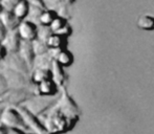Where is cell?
<instances>
[{"instance_id": "cell-1", "label": "cell", "mask_w": 154, "mask_h": 134, "mask_svg": "<svg viewBox=\"0 0 154 134\" xmlns=\"http://www.w3.org/2000/svg\"><path fill=\"white\" fill-rule=\"evenodd\" d=\"M78 120L73 110H64V107L51 110L44 120V127L49 134H62L70 130Z\"/></svg>"}, {"instance_id": "cell-2", "label": "cell", "mask_w": 154, "mask_h": 134, "mask_svg": "<svg viewBox=\"0 0 154 134\" xmlns=\"http://www.w3.org/2000/svg\"><path fill=\"white\" fill-rule=\"evenodd\" d=\"M0 124L8 129H20L25 132L29 131L18 109L14 107H8L2 110L0 115Z\"/></svg>"}, {"instance_id": "cell-3", "label": "cell", "mask_w": 154, "mask_h": 134, "mask_svg": "<svg viewBox=\"0 0 154 134\" xmlns=\"http://www.w3.org/2000/svg\"><path fill=\"white\" fill-rule=\"evenodd\" d=\"M22 117L24 124L26 125L29 131H32L34 134H49L45 129L44 124L39 120V118L32 112L24 107H16Z\"/></svg>"}, {"instance_id": "cell-4", "label": "cell", "mask_w": 154, "mask_h": 134, "mask_svg": "<svg viewBox=\"0 0 154 134\" xmlns=\"http://www.w3.org/2000/svg\"><path fill=\"white\" fill-rule=\"evenodd\" d=\"M17 31L20 36L21 40L24 41H34L37 39L38 33V25L29 20H23L17 27Z\"/></svg>"}, {"instance_id": "cell-5", "label": "cell", "mask_w": 154, "mask_h": 134, "mask_svg": "<svg viewBox=\"0 0 154 134\" xmlns=\"http://www.w3.org/2000/svg\"><path fill=\"white\" fill-rule=\"evenodd\" d=\"M21 41L22 40H21L20 36H19L18 31L15 29V31L8 32L1 43L4 45V47L6 48L8 53H16L19 50Z\"/></svg>"}, {"instance_id": "cell-6", "label": "cell", "mask_w": 154, "mask_h": 134, "mask_svg": "<svg viewBox=\"0 0 154 134\" xmlns=\"http://www.w3.org/2000/svg\"><path fill=\"white\" fill-rule=\"evenodd\" d=\"M18 55L26 63V65L31 68L35 62V58H36V53H35L34 47H32V41H21Z\"/></svg>"}, {"instance_id": "cell-7", "label": "cell", "mask_w": 154, "mask_h": 134, "mask_svg": "<svg viewBox=\"0 0 154 134\" xmlns=\"http://www.w3.org/2000/svg\"><path fill=\"white\" fill-rule=\"evenodd\" d=\"M0 21L2 22V24L4 25V27H5L8 32L17 29L18 25L20 24V22H21V21L15 16L12 11H4V10L2 11V13L0 14Z\"/></svg>"}, {"instance_id": "cell-8", "label": "cell", "mask_w": 154, "mask_h": 134, "mask_svg": "<svg viewBox=\"0 0 154 134\" xmlns=\"http://www.w3.org/2000/svg\"><path fill=\"white\" fill-rule=\"evenodd\" d=\"M36 86H37L38 94H40L42 96H51L57 93L58 86L53 79L46 80V81L42 82V83L38 84Z\"/></svg>"}, {"instance_id": "cell-9", "label": "cell", "mask_w": 154, "mask_h": 134, "mask_svg": "<svg viewBox=\"0 0 154 134\" xmlns=\"http://www.w3.org/2000/svg\"><path fill=\"white\" fill-rule=\"evenodd\" d=\"M12 56V59L10 61V66L11 69L14 71H17V72L21 73L23 75H29V67L26 65L24 61L20 58V56L18 55V53H10Z\"/></svg>"}, {"instance_id": "cell-10", "label": "cell", "mask_w": 154, "mask_h": 134, "mask_svg": "<svg viewBox=\"0 0 154 134\" xmlns=\"http://www.w3.org/2000/svg\"><path fill=\"white\" fill-rule=\"evenodd\" d=\"M29 8H31V5H29L26 0H20V1L15 5L14 10H13V13H14V15L19 20L23 21L29 16Z\"/></svg>"}, {"instance_id": "cell-11", "label": "cell", "mask_w": 154, "mask_h": 134, "mask_svg": "<svg viewBox=\"0 0 154 134\" xmlns=\"http://www.w3.org/2000/svg\"><path fill=\"white\" fill-rule=\"evenodd\" d=\"M49 79H53V73L48 68H36L32 75V82L35 85H38Z\"/></svg>"}, {"instance_id": "cell-12", "label": "cell", "mask_w": 154, "mask_h": 134, "mask_svg": "<svg viewBox=\"0 0 154 134\" xmlns=\"http://www.w3.org/2000/svg\"><path fill=\"white\" fill-rule=\"evenodd\" d=\"M47 46L49 49H54V50H61L63 47L66 45V38L63 36H60L58 34H51V36L46 41Z\"/></svg>"}, {"instance_id": "cell-13", "label": "cell", "mask_w": 154, "mask_h": 134, "mask_svg": "<svg viewBox=\"0 0 154 134\" xmlns=\"http://www.w3.org/2000/svg\"><path fill=\"white\" fill-rule=\"evenodd\" d=\"M58 17L57 13L53 10H43V12L40 15L39 19V25H44V26H49L53 23V21Z\"/></svg>"}, {"instance_id": "cell-14", "label": "cell", "mask_w": 154, "mask_h": 134, "mask_svg": "<svg viewBox=\"0 0 154 134\" xmlns=\"http://www.w3.org/2000/svg\"><path fill=\"white\" fill-rule=\"evenodd\" d=\"M72 60H73V58H72V56H71V53L67 50H64V49L58 50L57 56L55 57V61H57L62 67L69 66L72 63Z\"/></svg>"}, {"instance_id": "cell-15", "label": "cell", "mask_w": 154, "mask_h": 134, "mask_svg": "<svg viewBox=\"0 0 154 134\" xmlns=\"http://www.w3.org/2000/svg\"><path fill=\"white\" fill-rule=\"evenodd\" d=\"M32 47H34V51L36 53V57L37 56H43L48 51L49 47L47 46L46 42H43V41L40 40H34L32 41Z\"/></svg>"}, {"instance_id": "cell-16", "label": "cell", "mask_w": 154, "mask_h": 134, "mask_svg": "<svg viewBox=\"0 0 154 134\" xmlns=\"http://www.w3.org/2000/svg\"><path fill=\"white\" fill-rule=\"evenodd\" d=\"M53 32H51L49 26H44V25H40L38 26V33H37V40L46 42L48 38L51 36Z\"/></svg>"}, {"instance_id": "cell-17", "label": "cell", "mask_w": 154, "mask_h": 134, "mask_svg": "<svg viewBox=\"0 0 154 134\" xmlns=\"http://www.w3.org/2000/svg\"><path fill=\"white\" fill-rule=\"evenodd\" d=\"M65 25H66V21H65V19L62 18V17L58 16L57 18L53 21V23L49 25V27H51V32L55 34V33H57V32H59L63 26H65Z\"/></svg>"}, {"instance_id": "cell-18", "label": "cell", "mask_w": 154, "mask_h": 134, "mask_svg": "<svg viewBox=\"0 0 154 134\" xmlns=\"http://www.w3.org/2000/svg\"><path fill=\"white\" fill-rule=\"evenodd\" d=\"M20 0H0V4L2 5L4 11H12L14 10L16 5Z\"/></svg>"}, {"instance_id": "cell-19", "label": "cell", "mask_w": 154, "mask_h": 134, "mask_svg": "<svg viewBox=\"0 0 154 134\" xmlns=\"http://www.w3.org/2000/svg\"><path fill=\"white\" fill-rule=\"evenodd\" d=\"M29 2V5L32 6H38V8H41L43 10H45V3H44V0H26Z\"/></svg>"}, {"instance_id": "cell-20", "label": "cell", "mask_w": 154, "mask_h": 134, "mask_svg": "<svg viewBox=\"0 0 154 134\" xmlns=\"http://www.w3.org/2000/svg\"><path fill=\"white\" fill-rule=\"evenodd\" d=\"M8 50H6V48L4 47V45L0 42V60L5 59V58L8 57Z\"/></svg>"}, {"instance_id": "cell-21", "label": "cell", "mask_w": 154, "mask_h": 134, "mask_svg": "<svg viewBox=\"0 0 154 134\" xmlns=\"http://www.w3.org/2000/svg\"><path fill=\"white\" fill-rule=\"evenodd\" d=\"M6 33H8V31H6V29L4 27V25L2 24V22L0 21V42H2V40L4 39Z\"/></svg>"}, {"instance_id": "cell-22", "label": "cell", "mask_w": 154, "mask_h": 134, "mask_svg": "<svg viewBox=\"0 0 154 134\" xmlns=\"http://www.w3.org/2000/svg\"><path fill=\"white\" fill-rule=\"evenodd\" d=\"M8 134H27V133L23 130H20V129H8Z\"/></svg>"}, {"instance_id": "cell-23", "label": "cell", "mask_w": 154, "mask_h": 134, "mask_svg": "<svg viewBox=\"0 0 154 134\" xmlns=\"http://www.w3.org/2000/svg\"><path fill=\"white\" fill-rule=\"evenodd\" d=\"M8 128H6L5 126L0 124V134H8Z\"/></svg>"}, {"instance_id": "cell-24", "label": "cell", "mask_w": 154, "mask_h": 134, "mask_svg": "<svg viewBox=\"0 0 154 134\" xmlns=\"http://www.w3.org/2000/svg\"><path fill=\"white\" fill-rule=\"evenodd\" d=\"M2 11H3V8H2V5L0 4V14L2 13Z\"/></svg>"}, {"instance_id": "cell-25", "label": "cell", "mask_w": 154, "mask_h": 134, "mask_svg": "<svg viewBox=\"0 0 154 134\" xmlns=\"http://www.w3.org/2000/svg\"><path fill=\"white\" fill-rule=\"evenodd\" d=\"M1 112H2V111H0V115H1Z\"/></svg>"}]
</instances>
